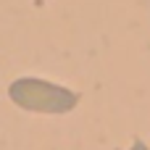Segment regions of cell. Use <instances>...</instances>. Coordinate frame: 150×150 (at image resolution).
Listing matches in <instances>:
<instances>
[{
    "instance_id": "6da1fadb",
    "label": "cell",
    "mask_w": 150,
    "mask_h": 150,
    "mask_svg": "<svg viewBox=\"0 0 150 150\" xmlns=\"http://www.w3.org/2000/svg\"><path fill=\"white\" fill-rule=\"evenodd\" d=\"M8 95L18 108L34 111V113H69L79 103V95L74 90L47 79H37V76L16 79L8 87Z\"/></svg>"
},
{
    "instance_id": "7a4b0ae2",
    "label": "cell",
    "mask_w": 150,
    "mask_h": 150,
    "mask_svg": "<svg viewBox=\"0 0 150 150\" xmlns=\"http://www.w3.org/2000/svg\"><path fill=\"white\" fill-rule=\"evenodd\" d=\"M132 150H148V145H142V142H137V145H132Z\"/></svg>"
}]
</instances>
